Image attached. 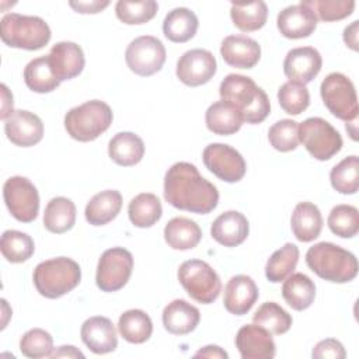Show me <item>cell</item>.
I'll return each mask as SVG.
<instances>
[{
    "label": "cell",
    "mask_w": 359,
    "mask_h": 359,
    "mask_svg": "<svg viewBox=\"0 0 359 359\" xmlns=\"http://www.w3.org/2000/svg\"><path fill=\"white\" fill-rule=\"evenodd\" d=\"M178 280L187 293L202 304L213 303L222 290L216 271L202 259H188L178 268Z\"/></svg>",
    "instance_id": "cell-7"
},
{
    "label": "cell",
    "mask_w": 359,
    "mask_h": 359,
    "mask_svg": "<svg viewBox=\"0 0 359 359\" xmlns=\"http://www.w3.org/2000/svg\"><path fill=\"white\" fill-rule=\"evenodd\" d=\"M252 323L273 335H282L292 327V316L275 302L262 303L252 317Z\"/></svg>",
    "instance_id": "cell-38"
},
{
    "label": "cell",
    "mask_w": 359,
    "mask_h": 359,
    "mask_svg": "<svg viewBox=\"0 0 359 359\" xmlns=\"http://www.w3.org/2000/svg\"><path fill=\"white\" fill-rule=\"evenodd\" d=\"M125 60L135 74L142 77L153 76L161 70L165 62V48L158 38L142 35L128 45Z\"/></svg>",
    "instance_id": "cell-12"
},
{
    "label": "cell",
    "mask_w": 359,
    "mask_h": 359,
    "mask_svg": "<svg viewBox=\"0 0 359 359\" xmlns=\"http://www.w3.org/2000/svg\"><path fill=\"white\" fill-rule=\"evenodd\" d=\"M323 59L320 52L313 46H300L287 52L283 60L285 76L302 84L310 83L321 70Z\"/></svg>",
    "instance_id": "cell-17"
},
{
    "label": "cell",
    "mask_w": 359,
    "mask_h": 359,
    "mask_svg": "<svg viewBox=\"0 0 359 359\" xmlns=\"http://www.w3.org/2000/svg\"><path fill=\"white\" fill-rule=\"evenodd\" d=\"M112 118V109L108 104L91 100L66 112L65 129L74 140L91 142L111 126Z\"/></svg>",
    "instance_id": "cell-6"
},
{
    "label": "cell",
    "mask_w": 359,
    "mask_h": 359,
    "mask_svg": "<svg viewBox=\"0 0 359 359\" xmlns=\"http://www.w3.org/2000/svg\"><path fill=\"white\" fill-rule=\"evenodd\" d=\"M198 25V17L192 10L177 7L165 15L163 21V32L171 42L184 43L195 36Z\"/></svg>",
    "instance_id": "cell-29"
},
{
    "label": "cell",
    "mask_w": 359,
    "mask_h": 359,
    "mask_svg": "<svg viewBox=\"0 0 359 359\" xmlns=\"http://www.w3.org/2000/svg\"><path fill=\"white\" fill-rule=\"evenodd\" d=\"M356 128H358V123H356V119L355 121H351V122H346V132L351 135V137L353 139V140H358V130H356Z\"/></svg>",
    "instance_id": "cell-53"
},
{
    "label": "cell",
    "mask_w": 359,
    "mask_h": 359,
    "mask_svg": "<svg viewBox=\"0 0 359 359\" xmlns=\"http://www.w3.org/2000/svg\"><path fill=\"white\" fill-rule=\"evenodd\" d=\"M80 335L84 345L97 355L114 352L118 346L116 330L107 317L95 316L87 318L81 325Z\"/></svg>",
    "instance_id": "cell-19"
},
{
    "label": "cell",
    "mask_w": 359,
    "mask_h": 359,
    "mask_svg": "<svg viewBox=\"0 0 359 359\" xmlns=\"http://www.w3.org/2000/svg\"><path fill=\"white\" fill-rule=\"evenodd\" d=\"M220 55L231 67L251 69L261 57V46L247 35H229L222 41Z\"/></svg>",
    "instance_id": "cell-21"
},
{
    "label": "cell",
    "mask_w": 359,
    "mask_h": 359,
    "mask_svg": "<svg viewBox=\"0 0 359 359\" xmlns=\"http://www.w3.org/2000/svg\"><path fill=\"white\" fill-rule=\"evenodd\" d=\"M205 167L224 182L240 181L247 170L244 157L231 146L210 143L202 153Z\"/></svg>",
    "instance_id": "cell-13"
},
{
    "label": "cell",
    "mask_w": 359,
    "mask_h": 359,
    "mask_svg": "<svg viewBox=\"0 0 359 359\" xmlns=\"http://www.w3.org/2000/svg\"><path fill=\"white\" fill-rule=\"evenodd\" d=\"M302 3L316 14L317 20L325 22L344 20L355 10L352 0H306Z\"/></svg>",
    "instance_id": "cell-45"
},
{
    "label": "cell",
    "mask_w": 359,
    "mask_h": 359,
    "mask_svg": "<svg viewBox=\"0 0 359 359\" xmlns=\"http://www.w3.org/2000/svg\"><path fill=\"white\" fill-rule=\"evenodd\" d=\"M195 358H217V359H227L229 355L226 351H223L220 346L217 345H208L203 346L202 349H199L195 355Z\"/></svg>",
    "instance_id": "cell-50"
},
{
    "label": "cell",
    "mask_w": 359,
    "mask_h": 359,
    "mask_svg": "<svg viewBox=\"0 0 359 359\" xmlns=\"http://www.w3.org/2000/svg\"><path fill=\"white\" fill-rule=\"evenodd\" d=\"M0 250L3 257L11 264H20L29 259L35 251L34 240L27 233L18 230H6L1 234Z\"/></svg>",
    "instance_id": "cell-39"
},
{
    "label": "cell",
    "mask_w": 359,
    "mask_h": 359,
    "mask_svg": "<svg viewBox=\"0 0 359 359\" xmlns=\"http://www.w3.org/2000/svg\"><path fill=\"white\" fill-rule=\"evenodd\" d=\"M258 296V287L251 276L236 275L224 287L223 304L229 313L234 316H244L252 309Z\"/></svg>",
    "instance_id": "cell-22"
},
{
    "label": "cell",
    "mask_w": 359,
    "mask_h": 359,
    "mask_svg": "<svg viewBox=\"0 0 359 359\" xmlns=\"http://www.w3.org/2000/svg\"><path fill=\"white\" fill-rule=\"evenodd\" d=\"M299 261V247L286 243L283 247L276 250L265 265V276L272 283L285 280L294 271Z\"/></svg>",
    "instance_id": "cell-37"
},
{
    "label": "cell",
    "mask_w": 359,
    "mask_h": 359,
    "mask_svg": "<svg viewBox=\"0 0 359 359\" xmlns=\"http://www.w3.org/2000/svg\"><path fill=\"white\" fill-rule=\"evenodd\" d=\"M158 10V4L154 0L128 1L119 0L115 4V13L118 20L128 25H137L150 21Z\"/></svg>",
    "instance_id": "cell-42"
},
{
    "label": "cell",
    "mask_w": 359,
    "mask_h": 359,
    "mask_svg": "<svg viewBox=\"0 0 359 359\" xmlns=\"http://www.w3.org/2000/svg\"><path fill=\"white\" fill-rule=\"evenodd\" d=\"M299 140L311 157L325 161L342 149L339 132L325 119L313 116L299 123Z\"/></svg>",
    "instance_id": "cell-9"
},
{
    "label": "cell",
    "mask_w": 359,
    "mask_h": 359,
    "mask_svg": "<svg viewBox=\"0 0 359 359\" xmlns=\"http://www.w3.org/2000/svg\"><path fill=\"white\" fill-rule=\"evenodd\" d=\"M216 59L206 49L187 50L177 62V77L189 87L206 84L216 73Z\"/></svg>",
    "instance_id": "cell-14"
},
{
    "label": "cell",
    "mask_w": 359,
    "mask_h": 359,
    "mask_svg": "<svg viewBox=\"0 0 359 359\" xmlns=\"http://www.w3.org/2000/svg\"><path fill=\"white\" fill-rule=\"evenodd\" d=\"M3 198L11 216L22 223H31L39 212V194L25 177H10L3 185Z\"/></svg>",
    "instance_id": "cell-11"
},
{
    "label": "cell",
    "mask_w": 359,
    "mask_h": 359,
    "mask_svg": "<svg viewBox=\"0 0 359 359\" xmlns=\"http://www.w3.org/2000/svg\"><path fill=\"white\" fill-rule=\"evenodd\" d=\"M307 266L321 279L334 283H346L358 275L356 257L328 241H321L310 247L306 252Z\"/></svg>",
    "instance_id": "cell-3"
},
{
    "label": "cell",
    "mask_w": 359,
    "mask_h": 359,
    "mask_svg": "<svg viewBox=\"0 0 359 359\" xmlns=\"http://www.w3.org/2000/svg\"><path fill=\"white\" fill-rule=\"evenodd\" d=\"M233 24L243 32L262 28L268 18V7L262 0L251 3H233L230 8Z\"/></svg>",
    "instance_id": "cell-35"
},
{
    "label": "cell",
    "mask_w": 359,
    "mask_h": 359,
    "mask_svg": "<svg viewBox=\"0 0 359 359\" xmlns=\"http://www.w3.org/2000/svg\"><path fill=\"white\" fill-rule=\"evenodd\" d=\"M128 215L133 226L146 229L151 227L160 220L163 215V206L160 199L154 194L143 192L136 195L129 202Z\"/></svg>",
    "instance_id": "cell-33"
},
{
    "label": "cell",
    "mask_w": 359,
    "mask_h": 359,
    "mask_svg": "<svg viewBox=\"0 0 359 359\" xmlns=\"http://www.w3.org/2000/svg\"><path fill=\"white\" fill-rule=\"evenodd\" d=\"M220 98L236 107L247 123H261L269 115L271 104L266 93L251 77L227 74L219 87Z\"/></svg>",
    "instance_id": "cell-2"
},
{
    "label": "cell",
    "mask_w": 359,
    "mask_h": 359,
    "mask_svg": "<svg viewBox=\"0 0 359 359\" xmlns=\"http://www.w3.org/2000/svg\"><path fill=\"white\" fill-rule=\"evenodd\" d=\"M53 349L52 335L42 328L28 330L20 339V351L24 356L39 359L50 356Z\"/></svg>",
    "instance_id": "cell-46"
},
{
    "label": "cell",
    "mask_w": 359,
    "mask_h": 359,
    "mask_svg": "<svg viewBox=\"0 0 359 359\" xmlns=\"http://www.w3.org/2000/svg\"><path fill=\"white\" fill-rule=\"evenodd\" d=\"M132 269V254L123 247H112L101 254L97 265L95 283L102 292H116L128 283Z\"/></svg>",
    "instance_id": "cell-10"
},
{
    "label": "cell",
    "mask_w": 359,
    "mask_h": 359,
    "mask_svg": "<svg viewBox=\"0 0 359 359\" xmlns=\"http://www.w3.org/2000/svg\"><path fill=\"white\" fill-rule=\"evenodd\" d=\"M250 231L247 217L237 210L219 215L210 227L212 237L224 247H237L245 241Z\"/></svg>",
    "instance_id": "cell-23"
},
{
    "label": "cell",
    "mask_w": 359,
    "mask_h": 359,
    "mask_svg": "<svg viewBox=\"0 0 359 359\" xmlns=\"http://www.w3.org/2000/svg\"><path fill=\"white\" fill-rule=\"evenodd\" d=\"M282 296L293 310L303 311L314 302L316 285L307 275L302 272L292 273L283 282Z\"/></svg>",
    "instance_id": "cell-31"
},
{
    "label": "cell",
    "mask_w": 359,
    "mask_h": 359,
    "mask_svg": "<svg viewBox=\"0 0 359 359\" xmlns=\"http://www.w3.org/2000/svg\"><path fill=\"white\" fill-rule=\"evenodd\" d=\"M316 14L302 1L283 8L276 18L279 32L289 39H300L310 36L317 27Z\"/></svg>",
    "instance_id": "cell-20"
},
{
    "label": "cell",
    "mask_w": 359,
    "mask_h": 359,
    "mask_svg": "<svg viewBox=\"0 0 359 359\" xmlns=\"http://www.w3.org/2000/svg\"><path fill=\"white\" fill-rule=\"evenodd\" d=\"M4 132L13 144L31 147L42 140L43 123L38 115L17 109L4 121Z\"/></svg>",
    "instance_id": "cell-15"
},
{
    "label": "cell",
    "mask_w": 359,
    "mask_h": 359,
    "mask_svg": "<svg viewBox=\"0 0 359 359\" xmlns=\"http://www.w3.org/2000/svg\"><path fill=\"white\" fill-rule=\"evenodd\" d=\"M50 28L36 15H22L18 13L6 14L0 22L1 41L18 49L36 50L50 41Z\"/></svg>",
    "instance_id": "cell-5"
},
{
    "label": "cell",
    "mask_w": 359,
    "mask_h": 359,
    "mask_svg": "<svg viewBox=\"0 0 359 359\" xmlns=\"http://www.w3.org/2000/svg\"><path fill=\"white\" fill-rule=\"evenodd\" d=\"M32 279L41 296L57 299L80 283L81 269L74 259L57 257L38 264L34 269Z\"/></svg>",
    "instance_id": "cell-4"
},
{
    "label": "cell",
    "mask_w": 359,
    "mask_h": 359,
    "mask_svg": "<svg viewBox=\"0 0 359 359\" xmlns=\"http://www.w3.org/2000/svg\"><path fill=\"white\" fill-rule=\"evenodd\" d=\"M311 356L316 359H323V358H332V359H344L346 356L344 345L334 339V338H327L320 341L311 352Z\"/></svg>",
    "instance_id": "cell-47"
},
{
    "label": "cell",
    "mask_w": 359,
    "mask_h": 359,
    "mask_svg": "<svg viewBox=\"0 0 359 359\" xmlns=\"http://www.w3.org/2000/svg\"><path fill=\"white\" fill-rule=\"evenodd\" d=\"M69 6L77 11V13H81V14H95V13H100L102 11L105 7L109 6V1L108 0H93V1H70Z\"/></svg>",
    "instance_id": "cell-48"
},
{
    "label": "cell",
    "mask_w": 359,
    "mask_h": 359,
    "mask_svg": "<svg viewBox=\"0 0 359 359\" xmlns=\"http://www.w3.org/2000/svg\"><path fill=\"white\" fill-rule=\"evenodd\" d=\"M271 146L282 153L292 151L299 146V123L293 119H280L268 130Z\"/></svg>",
    "instance_id": "cell-44"
},
{
    "label": "cell",
    "mask_w": 359,
    "mask_h": 359,
    "mask_svg": "<svg viewBox=\"0 0 359 359\" xmlns=\"http://www.w3.org/2000/svg\"><path fill=\"white\" fill-rule=\"evenodd\" d=\"M24 81L34 93H50L56 90L60 81L53 74L48 55L32 59L24 69Z\"/></svg>",
    "instance_id": "cell-36"
},
{
    "label": "cell",
    "mask_w": 359,
    "mask_h": 359,
    "mask_svg": "<svg viewBox=\"0 0 359 359\" xmlns=\"http://www.w3.org/2000/svg\"><path fill=\"white\" fill-rule=\"evenodd\" d=\"M50 69L59 81L70 80L83 72L86 59L83 49L70 41H62L50 48L48 55Z\"/></svg>",
    "instance_id": "cell-18"
},
{
    "label": "cell",
    "mask_w": 359,
    "mask_h": 359,
    "mask_svg": "<svg viewBox=\"0 0 359 359\" xmlns=\"http://www.w3.org/2000/svg\"><path fill=\"white\" fill-rule=\"evenodd\" d=\"M358 28H359V21H353L351 25H348L344 29V42L346 46H349L352 50H358Z\"/></svg>",
    "instance_id": "cell-49"
},
{
    "label": "cell",
    "mask_w": 359,
    "mask_h": 359,
    "mask_svg": "<svg viewBox=\"0 0 359 359\" xmlns=\"http://www.w3.org/2000/svg\"><path fill=\"white\" fill-rule=\"evenodd\" d=\"M118 331L125 341L130 344H143L151 337L153 323L146 311L132 309L121 314Z\"/></svg>",
    "instance_id": "cell-34"
},
{
    "label": "cell",
    "mask_w": 359,
    "mask_h": 359,
    "mask_svg": "<svg viewBox=\"0 0 359 359\" xmlns=\"http://www.w3.org/2000/svg\"><path fill=\"white\" fill-rule=\"evenodd\" d=\"M199 310L184 299H175L163 310V325L174 335H185L192 332L199 324Z\"/></svg>",
    "instance_id": "cell-24"
},
{
    "label": "cell",
    "mask_w": 359,
    "mask_h": 359,
    "mask_svg": "<svg viewBox=\"0 0 359 359\" xmlns=\"http://www.w3.org/2000/svg\"><path fill=\"white\" fill-rule=\"evenodd\" d=\"M205 122L208 129L215 135L229 136L238 132L244 121L236 107L220 100L209 105L205 114Z\"/></svg>",
    "instance_id": "cell-27"
},
{
    "label": "cell",
    "mask_w": 359,
    "mask_h": 359,
    "mask_svg": "<svg viewBox=\"0 0 359 359\" xmlns=\"http://www.w3.org/2000/svg\"><path fill=\"white\" fill-rule=\"evenodd\" d=\"M330 230L342 238H351L359 231V212L352 205H337L328 215Z\"/></svg>",
    "instance_id": "cell-41"
},
{
    "label": "cell",
    "mask_w": 359,
    "mask_h": 359,
    "mask_svg": "<svg viewBox=\"0 0 359 359\" xmlns=\"http://www.w3.org/2000/svg\"><path fill=\"white\" fill-rule=\"evenodd\" d=\"M202 238L201 227L188 217H174L164 227V240L174 250H191Z\"/></svg>",
    "instance_id": "cell-30"
},
{
    "label": "cell",
    "mask_w": 359,
    "mask_h": 359,
    "mask_svg": "<svg viewBox=\"0 0 359 359\" xmlns=\"http://www.w3.org/2000/svg\"><path fill=\"white\" fill-rule=\"evenodd\" d=\"M320 94L327 109L338 119H358V97L353 83L342 73H330L321 83Z\"/></svg>",
    "instance_id": "cell-8"
},
{
    "label": "cell",
    "mask_w": 359,
    "mask_h": 359,
    "mask_svg": "<svg viewBox=\"0 0 359 359\" xmlns=\"http://www.w3.org/2000/svg\"><path fill=\"white\" fill-rule=\"evenodd\" d=\"M49 358H52V359H56V358H84V355L76 346L63 345V346H59L56 351H53Z\"/></svg>",
    "instance_id": "cell-52"
},
{
    "label": "cell",
    "mask_w": 359,
    "mask_h": 359,
    "mask_svg": "<svg viewBox=\"0 0 359 359\" xmlns=\"http://www.w3.org/2000/svg\"><path fill=\"white\" fill-rule=\"evenodd\" d=\"M164 199L180 210L206 215L217 206L219 192L194 164L180 161L165 172Z\"/></svg>",
    "instance_id": "cell-1"
},
{
    "label": "cell",
    "mask_w": 359,
    "mask_h": 359,
    "mask_svg": "<svg viewBox=\"0 0 359 359\" xmlns=\"http://www.w3.org/2000/svg\"><path fill=\"white\" fill-rule=\"evenodd\" d=\"M290 226L294 237L302 243L316 240L323 229L320 209L311 202H299L292 213Z\"/></svg>",
    "instance_id": "cell-25"
},
{
    "label": "cell",
    "mask_w": 359,
    "mask_h": 359,
    "mask_svg": "<svg viewBox=\"0 0 359 359\" xmlns=\"http://www.w3.org/2000/svg\"><path fill=\"white\" fill-rule=\"evenodd\" d=\"M76 222V206L65 196L52 198L43 213V226L48 231L62 234L70 230Z\"/></svg>",
    "instance_id": "cell-32"
},
{
    "label": "cell",
    "mask_w": 359,
    "mask_h": 359,
    "mask_svg": "<svg viewBox=\"0 0 359 359\" xmlns=\"http://www.w3.org/2000/svg\"><path fill=\"white\" fill-rule=\"evenodd\" d=\"M122 208V195L115 189H105L95 194L84 209L86 220L93 226H104L112 222Z\"/></svg>",
    "instance_id": "cell-26"
},
{
    "label": "cell",
    "mask_w": 359,
    "mask_h": 359,
    "mask_svg": "<svg viewBox=\"0 0 359 359\" xmlns=\"http://www.w3.org/2000/svg\"><path fill=\"white\" fill-rule=\"evenodd\" d=\"M236 348L243 359H272L276 353L272 334L257 324H247L238 330Z\"/></svg>",
    "instance_id": "cell-16"
},
{
    "label": "cell",
    "mask_w": 359,
    "mask_h": 359,
    "mask_svg": "<svg viewBox=\"0 0 359 359\" xmlns=\"http://www.w3.org/2000/svg\"><path fill=\"white\" fill-rule=\"evenodd\" d=\"M1 100H3V104H1V115L0 116L3 121H6L14 112L13 111V95L8 91L6 84H1Z\"/></svg>",
    "instance_id": "cell-51"
},
{
    "label": "cell",
    "mask_w": 359,
    "mask_h": 359,
    "mask_svg": "<svg viewBox=\"0 0 359 359\" xmlns=\"http://www.w3.org/2000/svg\"><path fill=\"white\" fill-rule=\"evenodd\" d=\"M278 101L286 114L299 115L307 109L310 104V94L304 84L289 80L279 87Z\"/></svg>",
    "instance_id": "cell-43"
},
{
    "label": "cell",
    "mask_w": 359,
    "mask_h": 359,
    "mask_svg": "<svg viewBox=\"0 0 359 359\" xmlns=\"http://www.w3.org/2000/svg\"><path fill=\"white\" fill-rule=\"evenodd\" d=\"M108 154L118 165L132 167L143 158L144 143L133 132H119L109 140Z\"/></svg>",
    "instance_id": "cell-28"
},
{
    "label": "cell",
    "mask_w": 359,
    "mask_h": 359,
    "mask_svg": "<svg viewBox=\"0 0 359 359\" xmlns=\"http://www.w3.org/2000/svg\"><path fill=\"white\" fill-rule=\"evenodd\" d=\"M332 188L344 195H352L359 188V158L358 156L345 157L330 172Z\"/></svg>",
    "instance_id": "cell-40"
}]
</instances>
